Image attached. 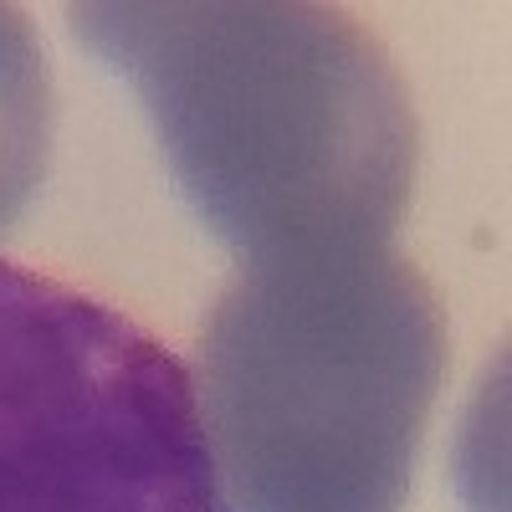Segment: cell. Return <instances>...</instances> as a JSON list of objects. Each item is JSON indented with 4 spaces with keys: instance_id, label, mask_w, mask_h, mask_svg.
I'll list each match as a JSON object with an SVG mask.
<instances>
[{
    "instance_id": "1",
    "label": "cell",
    "mask_w": 512,
    "mask_h": 512,
    "mask_svg": "<svg viewBox=\"0 0 512 512\" xmlns=\"http://www.w3.org/2000/svg\"><path fill=\"white\" fill-rule=\"evenodd\" d=\"M134 82L180 195L241 267L390 241L415 113L379 41L328 6H72Z\"/></svg>"
},
{
    "instance_id": "2",
    "label": "cell",
    "mask_w": 512,
    "mask_h": 512,
    "mask_svg": "<svg viewBox=\"0 0 512 512\" xmlns=\"http://www.w3.org/2000/svg\"><path fill=\"white\" fill-rule=\"evenodd\" d=\"M441 364L446 318L390 241L241 267L195 390L236 512H405Z\"/></svg>"
},
{
    "instance_id": "3",
    "label": "cell",
    "mask_w": 512,
    "mask_h": 512,
    "mask_svg": "<svg viewBox=\"0 0 512 512\" xmlns=\"http://www.w3.org/2000/svg\"><path fill=\"white\" fill-rule=\"evenodd\" d=\"M0 512H226L185 359L123 308L6 256Z\"/></svg>"
},
{
    "instance_id": "4",
    "label": "cell",
    "mask_w": 512,
    "mask_h": 512,
    "mask_svg": "<svg viewBox=\"0 0 512 512\" xmlns=\"http://www.w3.org/2000/svg\"><path fill=\"white\" fill-rule=\"evenodd\" d=\"M52 77L21 11L0 6V231L47 175Z\"/></svg>"
}]
</instances>
